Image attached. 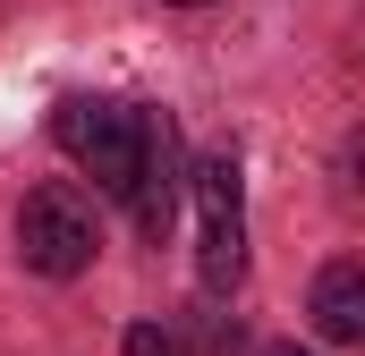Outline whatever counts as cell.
Segmentation results:
<instances>
[{
	"label": "cell",
	"instance_id": "cell-1",
	"mask_svg": "<svg viewBox=\"0 0 365 356\" xmlns=\"http://www.w3.org/2000/svg\"><path fill=\"white\" fill-rule=\"evenodd\" d=\"M60 153L102 187V195H136V178L153 162V136H162V110L145 102H110V93H68L60 119H51Z\"/></svg>",
	"mask_w": 365,
	"mask_h": 356
},
{
	"label": "cell",
	"instance_id": "cell-2",
	"mask_svg": "<svg viewBox=\"0 0 365 356\" xmlns=\"http://www.w3.org/2000/svg\"><path fill=\"white\" fill-rule=\"evenodd\" d=\"M187 187H195V246H204V280L230 288V280L247 271V178H238V145L195 153Z\"/></svg>",
	"mask_w": 365,
	"mask_h": 356
},
{
	"label": "cell",
	"instance_id": "cell-3",
	"mask_svg": "<svg viewBox=\"0 0 365 356\" xmlns=\"http://www.w3.org/2000/svg\"><path fill=\"white\" fill-rule=\"evenodd\" d=\"M93 204L77 195V187H34L26 204H17V255H26V271H43V280H77V271L93 263Z\"/></svg>",
	"mask_w": 365,
	"mask_h": 356
},
{
	"label": "cell",
	"instance_id": "cell-4",
	"mask_svg": "<svg viewBox=\"0 0 365 356\" xmlns=\"http://www.w3.org/2000/svg\"><path fill=\"white\" fill-rule=\"evenodd\" d=\"M306 314H314V331L331 340V348H365V263H323L314 271V297H306Z\"/></svg>",
	"mask_w": 365,
	"mask_h": 356
},
{
	"label": "cell",
	"instance_id": "cell-5",
	"mask_svg": "<svg viewBox=\"0 0 365 356\" xmlns=\"http://www.w3.org/2000/svg\"><path fill=\"white\" fill-rule=\"evenodd\" d=\"M340 204L365 212V127H349V145H340Z\"/></svg>",
	"mask_w": 365,
	"mask_h": 356
},
{
	"label": "cell",
	"instance_id": "cell-6",
	"mask_svg": "<svg viewBox=\"0 0 365 356\" xmlns=\"http://www.w3.org/2000/svg\"><path fill=\"white\" fill-rule=\"evenodd\" d=\"M119 356H179V340H170L162 323H136V331H128V348H119Z\"/></svg>",
	"mask_w": 365,
	"mask_h": 356
},
{
	"label": "cell",
	"instance_id": "cell-7",
	"mask_svg": "<svg viewBox=\"0 0 365 356\" xmlns=\"http://www.w3.org/2000/svg\"><path fill=\"white\" fill-rule=\"evenodd\" d=\"M170 9H204V0H170Z\"/></svg>",
	"mask_w": 365,
	"mask_h": 356
},
{
	"label": "cell",
	"instance_id": "cell-8",
	"mask_svg": "<svg viewBox=\"0 0 365 356\" xmlns=\"http://www.w3.org/2000/svg\"><path fill=\"white\" fill-rule=\"evenodd\" d=\"M272 356H297V348H272Z\"/></svg>",
	"mask_w": 365,
	"mask_h": 356
}]
</instances>
